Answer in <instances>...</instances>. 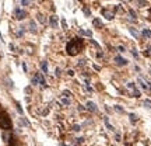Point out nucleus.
<instances>
[{
	"mask_svg": "<svg viewBox=\"0 0 151 146\" xmlns=\"http://www.w3.org/2000/svg\"><path fill=\"white\" fill-rule=\"evenodd\" d=\"M38 21H39L41 24H45V23H46V20H45L44 14H38Z\"/></svg>",
	"mask_w": 151,
	"mask_h": 146,
	"instance_id": "2eb2a0df",
	"label": "nucleus"
},
{
	"mask_svg": "<svg viewBox=\"0 0 151 146\" xmlns=\"http://www.w3.org/2000/svg\"><path fill=\"white\" fill-rule=\"evenodd\" d=\"M136 4L138 7H145L148 6V1H145V0H136Z\"/></svg>",
	"mask_w": 151,
	"mask_h": 146,
	"instance_id": "9b49d317",
	"label": "nucleus"
},
{
	"mask_svg": "<svg viewBox=\"0 0 151 146\" xmlns=\"http://www.w3.org/2000/svg\"><path fill=\"white\" fill-rule=\"evenodd\" d=\"M126 1H132V0H126Z\"/></svg>",
	"mask_w": 151,
	"mask_h": 146,
	"instance_id": "c9c22d12",
	"label": "nucleus"
},
{
	"mask_svg": "<svg viewBox=\"0 0 151 146\" xmlns=\"http://www.w3.org/2000/svg\"><path fill=\"white\" fill-rule=\"evenodd\" d=\"M141 34H143V37H145V38H150V39H151V31H150V30H147V28H144Z\"/></svg>",
	"mask_w": 151,
	"mask_h": 146,
	"instance_id": "4468645a",
	"label": "nucleus"
},
{
	"mask_svg": "<svg viewBox=\"0 0 151 146\" xmlns=\"http://www.w3.org/2000/svg\"><path fill=\"white\" fill-rule=\"evenodd\" d=\"M130 120H132V122H136V121H137V117L134 114H130Z\"/></svg>",
	"mask_w": 151,
	"mask_h": 146,
	"instance_id": "5701e85b",
	"label": "nucleus"
},
{
	"mask_svg": "<svg viewBox=\"0 0 151 146\" xmlns=\"http://www.w3.org/2000/svg\"><path fill=\"white\" fill-rule=\"evenodd\" d=\"M115 11H118V13H120V14H123L125 11H123V9H122V6L120 4H118V6L115 7Z\"/></svg>",
	"mask_w": 151,
	"mask_h": 146,
	"instance_id": "6ab92c4d",
	"label": "nucleus"
},
{
	"mask_svg": "<svg viewBox=\"0 0 151 146\" xmlns=\"http://www.w3.org/2000/svg\"><path fill=\"white\" fill-rule=\"evenodd\" d=\"M69 75L70 76H74V70H69Z\"/></svg>",
	"mask_w": 151,
	"mask_h": 146,
	"instance_id": "473e14b6",
	"label": "nucleus"
},
{
	"mask_svg": "<svg viewBox=\"0 0 151 146\" xmlns=\"http://www.w3.org/2000/svg\"><path fill=\"white\" fill-rule=\"evenodd\" d=\"M49 23H50V27H52V28H57V17L56 16H52L49 19Z\"/></svg>",
	"mask_w": 151,
	"mask_h": 146,
	"instance_id": "1a4fd4ad",
	"label": "nucleus"
},
{
	"mask_svg": "<svg viewBox=\"0 0 151 146\" xmlns=\"http://www.w3.org/2000/svg\"><path fill=\"white\" fill-rule=\"evenodd\" d=\"M129 14H130V16H132L133 19H136V17H137V16H136V13H134V10H132V9H130V10H129Z\"/></svg>",
	"mask_w": 151,
	"mask_h": 146,
	"instance_id": "412c9836",
	"label": "nucleus"
},
{
	"mask_svg": "<svg viewBox=\"0 0 151 146\" xmlns=\"http://www.w3.org/2000/svg\"><path fill=\"white\" fill-rule=\"evenodd\" d=\"M115 62L119 65V66H126V65H127V61H126L125 58H122V56H116L115 58Z\"/></svg>",
	"mask_w": 151,
	"mask_h": 146,
	"instance_id": "423d86ee",
	"label": "nucleus"
},
{
	"mask_svg": "<svg viewBox=\"0 0 151 146\" xmlns=\"http://www.w3.org/2000/svg\"><path fill=\"white\" fill-rule=\"evenodd\" d=\"M150 13H151V9H150Z\"/></svg>",
	"mask_w": 151,
	"mask_h": 146,
	"instance_id": "e433bc0d",
	"label": "nucleus"
},
{
	"mask_svg": "<svg viewBox=\"0 0 151 146\" xmlns=\"http://www.w3.org/2000/svg\"><path fill=\"white\" fill-rule=\"evenodd\" d=\"M73 131H76V132L80 131V127H78V125H74V127H73Z\"/></svg>",
	"mask_w": 151,
	"mask_h": 146,
	"instance_id": "c85d7f7f",
	"label": "nucleus"
},
{
	"mask_svg": "<svg viewBox=\"0 0 151 146\" xmlns=\"http://www.w3.org/2000/svg\"><path fill=\"white\" fill-rule=\"evenodd\" d=\"M3 139H4V142H7V143H10V140H11V135H10V133L7 132H4L3 133Z\"/></svg>",
	"mask_w": 151,
	"mask_h": 146,
	"instance_id": "f8f14e48",
	"label": "nucleus"
},
{
	"mask_svg": "<svg viewBox=\"0 0 151 146\" xmlns=\"http://www.w3.org/2000/svg\"><path fill=\"white\" fill-rule=\"evenodd\" d=\"M81 48H83V41L80 38H76V39L70 41L69 44H67L66 51H67V53H69L70 56H76L78 52L81 51Z\"/></svg>",
	"mask_w": 151,
	"mask_h": 146,
	"instance_id": "f257e3e1",
	"label": "nucleus"
},
{
	"mask_svg": "<svg viewBox=\"0 0 151 146\" xmlns=\"http://www.w3.org/2000/svg\"><path fill=\"white\" fill-rule=\"evenodd\" d=\"M84 14H85V16H90V10H88V9H84Z\"/></svg>",
	"mask_w": 151,
	"mask_h": 146,
	"instance_id": "c756f323",
	"label": "nucleus"
},
{
	"mask_svg": "<svg viewBox=\"0 0 151 146\" xmlns=\"http://www.w3.org/2000/svg\"><path fill=\"white\" fill-rule=\"evenodd\" d=\"M127 89L132 91L134 97H140V93H138L137 90H136V87H134V84H133V83H129V84H127Z\"/></svg>",
	"mask_w": 151,
	"mask_h": 146,
	"instance_id": "39448f33",
	"label": "nucleus"
},
{
	"mask_svg": "<svg viewBox=\"0 0 151 146\" xmlns=\"http://www.w3.org/2000/svg\"><path fill=\"white\" fill-rule=\"evenodd\" d=\"M0 128L4 129V131L11 129V120L7 115V113H0Z\"/></svg>",
	"mask_w": 151,
	"mask_h": 146,
	"instance_id": "f03ea898",
	"label": "nucleus"
},
{
	"mask_svg": "<svg viewBox=\"0 0 151 146\" xmlns=\"http://www.w3.org/2000/svg\"><path fill=\"white\" fill-rule=\"evenodd\" d=\"M63 95H64V97H71L70 91H67V90H64V91H63Z\"/></svg>",
	"mask_w": 151,
	"mask_h": 146,
	"instance_id": "393cba45",
	"label": "nucleus"
},
{
	"mask_svg": "<svg viewBox=\"0 0 151 146\" xmlns=\"http://www.w3.org/2000/svg\"><path fill=\"white\" fill-rule=\"evenodd\" d=\"M118 51H119V52H125V48L120 45V46H118Z\"/></svg>",
	"mask_w": 151,
	"mask_h": 146,
	"instance_id": "cd10ccee",
	"label": "nucleus"
},
{
	"mask_svg": "<svg viewBox=\"0 0 151 146\" xmlns=\"http://www.w3.org/2000/svg\"><path fill=\"white\" fill-rule=\"evenodd\" d=\"M133 55H134V58H138V55H137V52H136V49H133Z\"/></svg>",
	"mask_w": 151,
	"mask_h": 146,
	"instance_id": "2f4dec72",
	"label": "nucleus"
},
{
	"mask_svg": "<svg viewBox=\"0 0 151 146\" xmlns=\"http://www.w3.org/2000/svg\"><path fill=\"white\" fill-rule=\"evenodd\" d=\"M144 105H145L147 108H151V101H150V100H145V101H144Z\"/></svg>",
	"mask_w": 151,
	"mask_h": 146,
	"instance_id": "4be33fe9",
	"label": "nucleus"
},
{
	"mask_svg": "<svg viewBox=\"0 0 151 146\" xmlns=\"http://www.w3.org/2000/svg\"><path fill=\"white\" fill-rule=\"evenodd\" d=\"M148 84H150V90H151V83H148Z\"/></svg>",
	"mask_w": 151,
	"mask_h": 146,
	"instance_id": "f704fd0d",
	"label": "nucleus"
},
{
	"mask_svg": "<svg viewBox=\"0 0 151 146\" xmlns=\"http://www.w3.org/2000/svg\"><path fill=\"white\" fill-rule=\"evenodd\" d=\"M16 19L17 20H23V19H25V16H27V13H25L24 10H20V9H16Z\"/></svg>",
	"mask_w": 151,
	"mask_h": 146,
	"instance_id": "20e7f679",
	"label": "nucleus"
},
{
	"mask_svg": "<svg viewBox=\"0 0 151 146\" xmlns=\"http://www.w3.org/2000/svg\"><path fill=\"white\" fill-rule=\"evenodd\" d=\"M116 111H119V113H123V108L122 107H119V105H116V108H115Z\"/></svg>",
	"mask_w": 151,
	"mask_h": 146,
	"instance_id": "bb28decb",
	"label": "nucleus"
},
{
	"mask_svg": "<svg viewBox=\"0 0 151 146\" xmlns=\"http://www.w3.org/2000/svg\"><path fill=\"white\" fill-rule=\"evenodd\" d=\"M85 105H87V108L90 110V111H91V113H97V111H98L97 105H95L92 101H87V104H85Z\"/></svg>",
	"mask_w": 151,
	"mask_h": 146,
	"instance_id": "0eeeda50",
	"label": "nucleus"
},
{
	"mask_svg": "<svg viewBox=\"0 0 151 146\" xmlns=\"http://www.w3.org/2000/svg\"><path fill=\"white\" fill-rule=\"evenodd\" d=\"M92 24H94V27H98V28H102V23H101V20H98V19H94L92 20Z\"/></svg>",
	"mask_w": 151,
	"mask_h": 146,
	"instance_id": "ddd939ff",
	"label": "nucleus"
},
{
	"mask_svg": "<svg viewBox=\"0 0 151 146\" xmlns=\"http://www.w3.org/2000/svg\"><path fill=\"white\" fill-rule=\"evenodd\" d=\"M129 31H130V34H132L133 37H136V38H140V34H138V31L136 30V28L130 27V28H129Z\"/></svg>",
	"mask_w": 151,
	"mask_h": 146,
	"instance_id": "9d476101",
	"label": "nucleus"
},
{
	"mask_svg": "<svg viewBox=\"0 0 151 146\" xmlns=\"http://www.w3.org/2000/svg\"><path fill=\"white\" fill-rule=\"evenodd\" d=\"M137 82H138V84H140V86H141V87H143V89H144V90H147V89H148V86H147V84H145V83L143 82L141 79H138Z\"/></svg>",
	"mask_w": 151,
	"mask_h": 146,
	"instance_id": "a211bd4d",
	"label": "nucleus"
},
{
	"mask_svg": "<svg viewBox=\"0 0 151 146\" xmlns=\"http://www.w3.org/2000/svg\"><path fill=\"white\" fill-rule=\"evenodd\" d=\"M62 103L64 105H69L70 101H69V97H62Z\"/></svg>",
	"mask_w": 151,
	"mask_h": 146,
	"instance_id": "aec40b11",
	"label": "nucleus"
},
{
	"mask_svg": "<svg viewBox=\"0 0 151 146\" xmlns=\"http://www.w3.org/2000/svg\"><path fill=\"white\" fill-rule=\"evenodd\" d=\"M21 4H23V6H28V4H30V0H21Z\"/></svg>",
	"mask_w": 151,
	"mask_h": 146,
	"instance_id": "b1692460",
	"label": "nucleus"
},
{
	"mask_svg": "<svg viewBox=\"0 0 151 146\" xmlns=\"http://www.w3.org/2000/svg\"><path fill=\"white\" fill-rule=\"evenodd\" d=\"M60 73H62V70L57 68V69H56V76H60Z\"/></svg>",
	"mask_w": 151,
	"mask_h": 146,
	"instance_id": "7c9ffc66",
	"label": "nucleus"
},
{
	"mask_svg": "<svg viewBox=\"0 0 151 146\" xmlns=\"http://www.w3.org/2000/svg\"><path fill=\"white\" fill-rule=\"evenodd\" d=\"M101 13H102V16L105 17L107 20H113V17H115V11H112V10H108V9H102L101 10Z\"/></svg>",
	"mask_w": 151,
	"mask_h": 146,
	"instance_id": "7ed1b4c3",
	"label": "nucleus"
},
{
	"mask_svg": "<svg viewBox=\"0 0 151 146\" xmlns=\"http://www.w3.org/2000/svg\"><path fill=\"white\" fill-rule=\"evenodd\" d=\"M30 30H31V32H37V27H35V23L34 21H30Z\"/></svg>",
	"mask_w": 151,
	"mask_h": 146,
	"instance_id": "f3484780",
	"label": "nucleus"
},
{
	"mask_svg": "<svg viewBox=\"0 0 151 146\" xmlns=\"http://www.w3.org/2000/svg\"><path fill=\"white\" fill-rule=\"evenodd\" d=\"M41 68H42V72H44V73H48V63H46V62H42V63H41Z\"/></svg>",
	"mask_w": 151,
	"mask_h": 146,
	"instance_id": "dca6fc26",
	"label": "nucleus"
},
{
	"mask_svg": "<svg viewBox=\"0 0 151 146\" xmlns=\"http://www.w3.org/2000/svg\"><path fill=\"white\" fill-rule=\"evenodd\" d=\"M37 79H38V83H39V84H42L44 87H46V82H45L44 73H37Z\"/></svg>",
	"mask_w": 151,
	"mask_h": 146,
	"instance_id": "6e6552de",
	"label": "nucleus"
},
{
	"mask_svg": "<svg viewBox=\"0 0 151 146\" xmlns=\"http://www.w3.org/2000/svg\"><path fill=\"white\" fill-rule=\"evenodd\" d=\"M144 55H145V56H150V55H151V49H150V48H148L147 51H144Z\"/></svg>",
	"mask_w": 151,
	"mask_h": 146,
	"instance_id": "a878e982",
	"label": "nucleus"
},
{
	"mask_svg": "<svg viewBox=\"0 0 151 146\" xmlns=\"http://www.w3.org/2000/svg\"><path fill=\"white\" fill-rule=\"evenodd\" d=\"M62 26L64 27V28H66V27H67V24H66V21H64V20H63V21H62Z\"/></svg>",
	"mask_w": 151,
	"mask_h": 146,
	"instance_id": "72a5a7b5",
	"label": "nucleus"
}]
</instances>
